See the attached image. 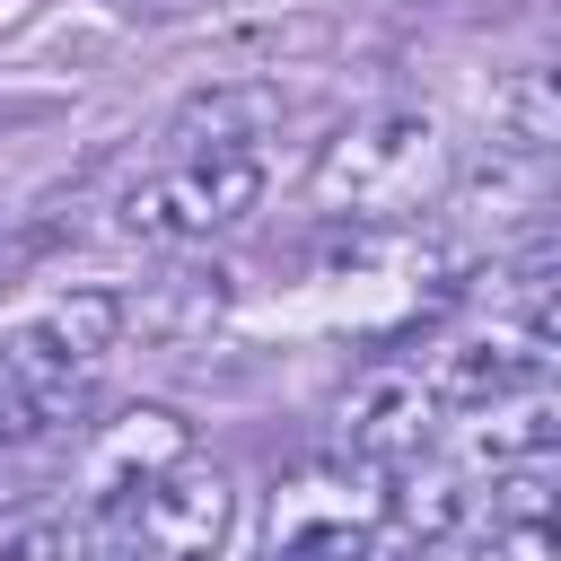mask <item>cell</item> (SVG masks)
<instances>
[{
  "mask_svg": "<svg viewBox=\"0 0 561 561\" xmlns=\"http://www.w3.org/2000/svg\"><path fill=\"white\" fill-rule=\"evenodd\" d=\"M447 184H456L447 123L430 105H368L316 149L307 210H324L333 228H412L421 210L447 202Z\"/></svg>",
  "mask_w": 561,
  "mask_h": 561,
  "instance_id": "1",
  "label": "cell"
},
{
  "mask_svg": "<svg viewBox=\"0 0 561 561\" xmlns=\"http://www.w3.org/2000/svg\"><path fill=\"white\" fill-rule=\"evenodd\" d=\"M131 324V298L114 289H53L18 324H0V447H35L70 430Z\"/></svg>",
  "mask_w": 561,
  "mask_h": 561,
  "instance_id": "2",
  "label": "cell"
},
{
  "mask_svg": "<svg viewBox=\"0 0 561 561\" xmlns=\"http://www.w3.org/2000/svg\"><path fill=\"white\" fill-rule=\"evenodd\" d=\"M263 184H272V149H184V140H167L131 175L123 228L140 245H210V237H228L263 210Z\"/></svg>",
  "mask_w": 561,
  "mask_h": 561,
  "instance_id": "3",
  "label": "cell"
},
{
  "mask_svg": "<svg viewBox=\"0 0 561 561\" xmlns=\"http://www.w3.org/2000/svg\"><path fill=\"white\" fill-rule=\"evenodd\" d=\"M88 526L105 535L114 561H219L237 535V482L210 456H175L167 473H149L131 500H114Z\"/></svg>",
  "mask_w": 561,
  "mask_h": 561,
  "instance_id": "4",
  "label": "cell"
},
{
  "mask_svg": "<svg viewBox=\"0 0 561 561\" xmlns=\"http://www.w3.org/2000/svg\"><path fill=\"white\" fill-rule=\"evenodd\" d=\"M386 526V473L359 456H316L272 491V561H368Z\"/></svg>",
  "mask_w": 561,
  "mask_h": 561,
  "instance_id": "5",
  "label": "cell"
},
{
  "mask_svg": "<svg viewBox=\"0 0 561 561\" xmlns=\"http://www.w3.org/2000/svg\"><path fill=\"white\" fill-rule=\"evenodd\" d=\"M438 394H430V377L421 368H403V359H386V368H368L359 386H351V403H342V438H351V456L359 465H377V473H394V465H412V456H430L438 447Z\"/></svg>",
  "mask_w": 561,
  "mask_h": 561,
  "instance_id": "6",
  "label": "cell"
},
{
  "mask_svg": "<svg viewBox=\"0 0 561 561\" xmlns=\"http://www.w3.org/2000/svg\"><path fill=\"white\" fill-rule=\"evenodd\" d=\"M175 456H193V430L167 412V403H131L114 412L96 438H88V465H79V491H88V517H105L114 500H131L149 473H167Z\"/></svg>",
  "mask_w": 561,
  "mask_h": 561,
  "instance_id": "7",
  "label": "cell"
},
{
  "mask_svg": "<svg viewBox=\"0 0 561 561\" xmlns=\"http://www.w3.org/2000/svg\"><path fill=\"white\" fill-rule=\"evenodd\" d=\"M552 421H561V403H552V377L543 386H517V394H500V403H473V412H456V473H508V465H535V456H552Z\"/></svg>",
  "mask_w": 561,
  "mask_h": 561,
  "instance_id": "8",
  "label": "cell"
},
{
  "mask_svg": "<svg viewBox=\"0 0 561 561\" xmlns=\"http://www.w3.org/2000/svg\"><path fill=\"white\" fill-rule=\"evenodd\" d=\"M552 140H561L552 79H543V70H517V79L491 96V149H500V158H535V167H552Z\"/></svg>",
  "mask_w": 561,
  "mask_h": 561,
  "instance_id": "9",
  "label": "cell"
},
{
  "mask_svg": "<svg viewBox=\"0 0 561 561\" xmlns=\"http://www.w3.org/2000/svg\"><path fill=\"white\" fill-rule=\"evenodd\" d=\"M0 561H114V552L88 517H26L18 535H0Z\"/></svg>",
  "mask_w": 561,
  "mask_h": 561,
  "instance_id": "10",
  "label": "cell"
},
{
  "mask_svg": "<svg viewBox=\"0 0 561 561\" xmlns=\"http://www.w3.org/2000/svg\"><path fill=\"white\" fill-rule=\"evenodd\" d=\"M114 9H167V0H114Z\"/></svg>",
  "mask_w": 561,
  "mask_h": 561,
  "instance_id": "11",
  "label": "cell"
}]
</instances>
